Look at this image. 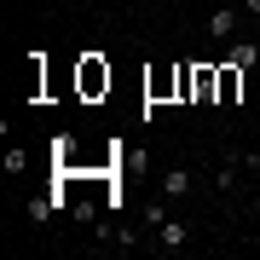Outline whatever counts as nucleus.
I'll use <instances>...</instances> for the list:
<instances>
[{
    "label": "nucleus",
    "instance_id": "7ed1b4c3",
    "mask_svg": "<svg viewBox=\"0 0 260 260\" xmlns=\"http://www.w3.org/2000/svg\"><path fill=\"white\" fill-rule=\"evenodd\" d=\"M191 99H197V104L220 99V70H214V64H197V70H191Z\"/></svg>",
    "mask_w": 260,
    "mask_h": 260
},
{
    "label": "nucleus",
    "instance_id": "f03ea898",
    "mask_svg": "<svg viewBox=\"0 0 260 260\" xmlns=\"http://www.w3.org/2000/svg\"><path fill=\"white\" fill-rule=\"evenodd\" d=\"M64 208H70L64 191H47V197H29V203H23V214H29L35 225H52V214H64Z\"/></svg>",
    "mask_w": 260,
    "mask_h": 260
},
{
    "label": "nucleus",
    "instance_id": "423d86ee",
    "mask_svg": "<svg viewBox=\"0 0 260 260\" xmlns=\"http://www.w3.org/2000/svg\"><path fill=\"white\" fill-rule=\"evenodd\" d=\"M208 35H214V41H232V35H237V12H225V6L208 12Z\"/></svg>",
    "mask_w": 260,
    "mask_h": 260
},
{
    "label": "nucleus",
    "instance_id": "20e7f679",
    "mask_svg": "<svg viewBox=\"0 0 260 260\" xmlns=\"http://www.w3.org/2000/svg\"><path fill=\"white\" fill-rule=\"evenodd\" d=\"M191 185H197L191 168H168L162 174V197H191Z\"/></svg>",
    "mask_w": 260,
    "mask_h": 260
},
{
    "label": "nucleus",
    "instance_id": "9b49d317",
    "mask_svg": "<svg viewBox=\"0 0 260 260\" xmlns=\"http://www.w3.org/2000/svg\"><path fill=\"white\" fill-rule=\"evenodd\" d=\"M243 6H249V12H254V18H260V0H243Z\"/></svg>",
    "mask_w": 260,
    "mask_h": 260
},
{
    "label": "nucleus",
    "instance_id": "9d476101",
    "mask_svg": "<svg viewBox=\"0 0 260 260\" xmlns=\"http://www.w3.org/2000/svg\"><path fill=\"white\" fill-rule=\"evenodd\" d=\"M237 162H243V168H254V174H260V150H237Z\"/></svg>",
    "mask_w": 260,
    "mask_h": 260
},
{
    "label": "nucleus",
    "instance_id": "f257e3e1",
    "mask_svg": "<svg viewBox=\"0 0 260 260\" xmlns=\"http://www.w3.org/2000/svg\"><path fill=\"white\" fill-rule=\"evenodd\" d=\"M185 220H174V214H168V220L162 225H150V249H162V254H179V249H185Z\"/></svg>",
    "mask_w": 260,
    "mask_h": 260
},
{
    "label": "nucleus",
    "instance_id": "1a4fd4ad",
    "mask_svg": "<svg viewBox=\"0 0 260 260\" xmlns=\"http://www.w3.org/2000/svg\"><path fill=\"white\" fill-rule=\"evenodd\" d=\"M6 174H29V150H6Z\"/></svg>",
    "mask_w": 260,
    "mask_h": 260
},
{
    "label": "nucleus",
    "instance_id": "39448f33",
    "mask_svg": "<svg viewBox=\"0 0 260 260\" xmlns=\"http://www.w3.org/2000/svg\"><path fill=\"white\" fill-rule=\"evenodd\" d=\"M104 87H110V70H104L99 58H87L81 64V93H104Z\"/></svg>",
    "mask_w": 260,
    "mask_h": 260
},
{
    "label": "nucleus",
    "instance_id": "6e6552de",
    "mask_svg": "<svg viewBox=\"0 0 260 260\" xmlns=\"http://www.w3.org/2000/svg\"><path fill=\"white\" fill-rule=\"evenodd\" d=\"M225 58H232L237 70H254V64H260V47H254V41H237V47L225 52Z\"/></svg>",
    "mask_w": 260,
    "mask_h": 260
},
{
    "label": "nucleus",
    "instance_id": "0eeeda50",
    "mask_svg": "<svg viewBox=\"0 0 260 260\" xmlns=\"http://www.w3.org/2000/svg\"><path fill=\"white\" fill-rule=\"evenodd\" d=\"M243 75H249V70H237L232 58H225V70H220V104H232V99H237V87H243Z\"/></svg>",
    "mask_w": 260,
    "mask_h": 260
}]
</instances>
